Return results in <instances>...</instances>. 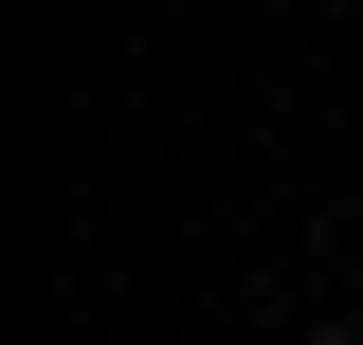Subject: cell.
<instances>
[{
	"instance_id": "6da1fadb",
	"label": "cell",
	"mask_w": 363,
	"mask_h": 345,
	"mask_svg": "<svg viewBox=\"0 0 363 345\" xmlns=\"http://www.w3.org/2000/svg\"><path fill=\"white\" fill-rule=\"evenodd\" d=\"M291 345H363V327H291Z\"/></svg>"
}]
</instances>
